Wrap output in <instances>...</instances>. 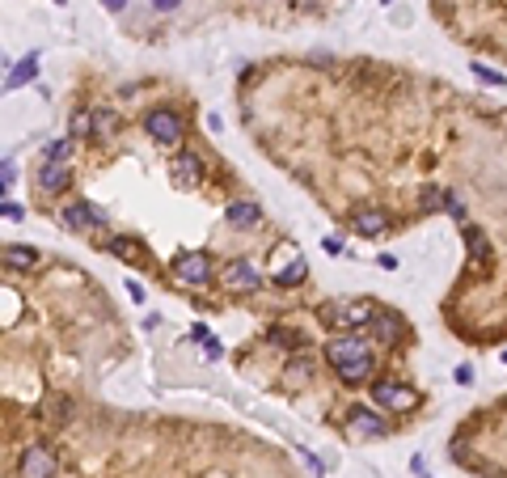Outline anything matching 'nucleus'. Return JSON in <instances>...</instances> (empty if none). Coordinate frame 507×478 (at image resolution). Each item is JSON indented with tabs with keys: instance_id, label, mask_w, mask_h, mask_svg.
<instances>
[{
	"instance_id": "f03ea898",
	"label": "nucleus",
	"mask_w": 507,
	"mask_h": 478,
	"mask_svg": "<svg viewBox=\"0 0 507 478\" xmlns=\"http://www.w3.org/2000/svg\"><path fill=\"white\" fill-rule=\"evenodd\" d=\"M368 356V343L360 339V335H343V339H334V343H326V360L334 364V369H343V364H351V360H364Z\"/></svg>"
},
{
	"instance_id": "4468645a",
	"label": "nucleus",
	"mask_w": 507,
	"mask_h": 478,
	"mask_svg": "<svg viewBox=\"0 0 507 478\" xmlns=\"http://www.w3.org/2000/svg\"><path fill=\"white\" fill-rule=\"evenodd\" d=\"M173 174L186 178V182H195V178L203 174V161H199L195 153H178V157H173Z\"/></svg>"
},
{
	"instance_id": "9b49d317",
	"label": "nucleus",
	"mask_w": 507,
	"mask_h": 478,
	"mask_svg": "<svg viewBox=\"0 0 507 478\" xmlns=\"http://www.w3.org/2000/svg\"><path fill=\"white\" fill-rule=\"evenodd\" d=\"M68 182H72V174H68V165H51V161L42 165V178H38V186H42V191H51V195H59V191H63Z\"/></svg>"
},
{
	"instance_id": "423d86ee",
	"label": "nucleus",
	"mask_w": 507,
	"mask_h": 478,
	"mask_svg": "<svg viewBox=\"0 0 507 478\" xmlns=\"http://www.w3.org/2000/svg\"><path fill=\"white\" fill-rule=\"evenodd\" d=\"M224 284H228V288H237V292H254V288L262 284V275L254 271V263L237 258V263H228V271H224Z\"/></svg>"
},
{
	"instance_id": "f257e3e1",
	"label": "nucleus",
	"mask_w": 507,
	"mask_h": 478,
	"mask_svg": "<svg viewBox=\"0 0 507 478\" xmlns=\"http://www.w3.org/2000/svg\"><path fill=\"white\" fill-rule=\"evenodd\" d=\"M144 131H148L157 144H165V148H169V144H178V140H182V119H178L173 110H152V114L144 119Z\"/></svg>"
},
{
	"instance_id": "a211bd4d",
	"label": "nucleus",
	"mask_w": 507,
	"mask_h": 478,
	"mask_svg": "<svg viewBox=\"0 0 507 478\" xmlns=\"http://www.w3.org/2000/svg\"><path fill=\"white\" fill-rule=\"evenodd\" d=\"M300 280H305V263H300V258H296L292 267H283V271L275 275V284H279V288H292V284H300Z\"/></svg>"
},
{
	"instance_id": "2eb2a0df",
	"label": "nucleus",
	"mask_w": 507,
	"mask_h": 478,
	"mask_svg": "<svg viewBox=\"0 0 507 478\" xmlns=\"http://www.w3.org/2000/svg\"><path fill=\"white\" fill-rule=\"evenodd\" d=\"M372 326H377V335H381L385 343H389V339H402V335H406V322H402L398 313H381Z\"/></svg>"
},
{
	"instance_id": "412c9836",
	"label": "nucleus",
	"mask_w": 507,
	"mask_h": 478,
	"mask_svg": "<svg viewBox=\"0 0 507 478\" xmlns=\"http://www.w3.org/2000/svg\"><path fill=\"white\" fill-rule=\"evenodd\" d=\"M114 127H118V114H114V110H106V106H102V110H97V114H93V131H102V136H106V131H114Z\"/></svg>"
},
{
	"instance_id": "bb28decb",
	"label": "nucleus",
	"mask_w": 507,
	"mask_h": 478,
	"mask_svg": "<svg viewBox=\"0 0 507 478\" xmlns=\"http://www.w3.org/2000/svg\"><path fill=\"white\" fill-rule=\"evenodd\" d=\"M21 216H25V212H21V203H13V199H8V203H4V220H21Z\"/></svg>"
},
{
	"instance_id": "dca6fc26",
	"label": "nucleus",
	"mask_w": 507,
	"mask_h": 478,
	"mask_svg": "<svg viewBox=\"0 0 507 478\" xmlns=\"http://www.w3.org/2000/svg\"><path fill=\"white\" fill-rule=\"evenodd\" d=\"M338 377H343V381H368V377H372V356L343 364V369H338Z\"/></svg>"
},
{
	"instance_id": "c85d7f7f",
	"label": "nucleus",
	"mask_w": 507,
	"mask_h": 478,
	"mask_svg": "<svg viewBox=\"0 0 507 478\" xmlns=\"http://www.w3.org/2000/svg\"><path fill=\"white\" fill-rule=\"evenodd\" d=\"M178 4H182V0H152V8H161V13H173Z\"/></svg>"
},
{
	"instance_id": "cd10ccee",
	"label": "nucleus",
	"mask_w": 507,
	"mask_h": 478,
	"mask_svg": "<svg viewBox=\"0 0 507 478\" xmlns=\"http://www.w3.org/2000/svg\"><path fill=\"white\" fill-rule=\"evenodd\" d=\"M457 381H461V386H470V381H474V369H470V364H461V369H457Z\"/></svg>"
},
{
	"instance_id": "aec40b11",
	"label": "nucleus",
	"mask_w": 507,
	"mask_h": 478,
	"mask_svg": "<svg viewBox=\"0 0 507 478\" xmlns=\"http://www.w3.org/2000/svg\"><path fill=\"white\" fill-rule=\"evenodd\" d=\"M271 343H275V347H300V335H296L292 326H275V330H271Z\"/></svg>"
},
{
	"instance_id": "0eeeda50",
	"label": "nucleus",
	"mask_w": 507,
	"mask_h": 478,
	"mask_svg": "<svg viewBox=\"0 0 507 478\" xmlns=\"http://www.w3.org/2000/svg\"><path fill=\"white\" fill-rule=\"evenodd\" d=\"M326 322H330V326H368V322H377V318H372L368 305H343V309L326 313Z\"/></svg>"
},
{
	"instance_id": "6ab92c4d",
	"label": "nucleus",
	"mask_w": 507,
	"mask_h": 478,
	"mask_svg": "<svg viewBox=\"0 0 507 478\" xmlns=\"http://www.w3.org/2000/svg\"><path fill=\"white\" fill-rule=\"evenodd\" d=\"M72 157V140H55V144H47V161L51 165H63Z\"/></svg>"
},
{
	"instance_id": "1a4fd4ad",
	"label": "nucleus",
	"mask_w": 507,
	"mask_h": 478,
	"mask_svg": "<svg viewBox=\"0 0 507 478\" xmlns=\"http://www.w3.org/2000/svg\"><path fill=\"white\" fill-rule=\"evenodd\" d=\"M63 220H68L72 229H102V225H106V216H102V212H93L89 203H72V208L63 212Z\"/></svg>"
},
{
	"instance_id": "ddd939ff",
	"label": "nucleus",
	"mask_w": 507,
	"mask_h": 478,
	"mask_svg": "<svg viewBox=\"0 0 507 478\" xmlns=\"http://www.w3.org/2000/svg\"><path fill=\"white\" fill-rule=\"evenodd\" d=\"M34 72H38V59L30 55V59H21L17 68H8V76H4V89H21V85H30V80H34Z\"/></svg>"
},
{
	"instance_id": "c756f323",
	"label": "nucleus",
	"mask_w": 507,
	"mask_h": 478,
	"mask_svg": "<svg viewBox=\"0 0 507 478\" xmlns=\"http://www.w3.org/2000/svg\"><path fill=\"white\" fill-rule=\"evenodd\" d=\"M102 4H106L110 13H123V8H127V0H102Z\"/></svg>"
},
{
	"instance_id": "7ed1b4c3",
	"label": "nucleus",
	"mask_w": 507,
	"mask_h": 478,
	"mask_svg": "<svg viewBox=\"0 0 507 478\" xmlns=\"http://www.w3.org/2000/svg\"><path fill=\"white\" fill-rule=\"evenodd\" d=\"M17 470H21V478H55V458H51V449L30 445L17 462Z\"/></svg>"
},
{
	"instance_id": "4be33fe9",
	"label": "nucleus",
	"mask_w": 507,
	"mask_h": 478,
	"mask_svg": "<svg viewBox=\"0 0 507 478\" xmlns=\"http://www.w3.org/2000/svg\"><path fill=\"white\" fill-rule=\"evenodd\" d=\"M89 131H93V119H89L85 110H76V114H72V136H68V140H85Z\"/></svg>"
},
{
	"instance_id": "20e7f679",
	"label": "nucleus",
	"mask_w": 507,
	"mask_h": 478,
	"mask_svg": "<svg viewBox=\"0 0 507 478\" xmlns=\"http://www.w3.org/2000/svg\"><path fill=\"white\" fill-rule=\"evenodd\" d=\"M178 275L186 284H207L212 280V258L203 250H190V254H178Z\"/></svg>"
},
{
	"instance_id": "9d476101",
	"label": "nucleus",
	"mask_w": 507,
	"mask_h": 478,
	"mask_svg": "<svg viewBox=\"0 0 507 478\" xmlns=\"http://www.w3.org/2000/svg\"><path fill=\"white\" fill-rule=\"evenodd\" d=\"M351 428L364 432V436H381V432H385V419H381L377 411H368V407H351Z\"/></svg>"
},
{
	"instance_id": "39448f33",
	"label": "nucleus",
	"mask_w": 507,
	"mask_h": 478,
	"mask_svg": "<svg viewBox=\"0 0 507 478\" xmlns=\"http://www.w3.org/2000/svg\"><path fill=\"white\" fill-rule=\"evenodd\" d=\"M372 398H377L381 407H402V411H410V407L419 402V394H415L410 386H393V381H377V386H372Z\"/></svg>"
},
{
	"instance_id": "a878e982",
	"label": "nucleus",
	"mask_w": 507,
	"mask_h": 478,
	"mask_svg": "<svg viewBox=\"0 0 507 478\" xmlns=\"http://www.w3.org/2000/svg\"><path fill=\"white\" fill-rule=\"evenodd\" d=\"M444 212H448V216H457V220L465 216V208H461V199H444Z\"/></svg>"
},
{
	"instance_id": "5701e85b",
	"label": "nucleus",
	"mask_w": 507,
	"mask_h": 478,
	"mask_svg": "<svg viewBox=\"0 0 507 478\" xmlns=\"http://www.w3.org/2000/svg\"><path fill=\"white\" fill-rule=\"evenodd\" d=\"M110 250H114L118 258H127V263H140V250L131 246V237H114V241H110Z\"/></svg>"
},
{
	"instance_id": "f3484780",
	"label": "nucleus",
	"mask_w": 507,
	"mask_h": 478,
	"mask_svg": "<svg viewBox=\"0 0 507 478\" xmlns=\"http://www.w3.org/2000/svg\"><path fill=\"white\" fill-rule=\"evenodd\" d=\"M38 263V254L34 250H17V246H8L4 250V267H34Z\"/></svg>"
},
{
	"instance_id": "f8f14e48",
	"label": "nucleus",
	"mask_w": 507,
	"mask_h": 478,
	"mask_svg": "<svg viewBox=\"0 0 507 478\" xmlns=\"http://www.w3.org/2000/svg\"><path fill=\"white\" fill-rule=\"evenodd\" d=\"M224 216H228V225H237V229H250V225L258 220V208H254L250 199H237V203H228V208H224Z\"/></svg>"
},
{
	"instance_id": "393cba45",
	"label": "nucleus",
	"mask_w": 507,
	"mask_h": 478,
	"mask_svg": "<svg viewBox=\"0 0 507 478\" xmlns=\"http://www.w3.org/2000/svg\"><path fill=\"white\" fill-rule=\"evenodd\" d=\"M436 203H444V195H440V186H427V191H423V208L432 212Z\"/></svg>"
},
{
	"instance_id": "6e6552de",
	"label": "nucleus",
	"mask_w": 507,
	"mask_h": 478,
	"mask_svg": "<svg viewBox=\"0 0 507 478\" xmlns=\"http://www.w3.org/2000/svg\"><path fill=\"white\" fill-rule=\"evenodd\" d=\"M385 229H389V216H385L381 208H360V212H355V233L377 237V233H385Z\"/></svg>"
},
{
	"instance_id": "b1692460",
	"label": "nucleus",
	"mask_w": 507,
	"mask_h": 478,
	"mask_svg": "<svg viewBox=\"0 0 507 478\" xmlns=\"http://www.w3.org/2000/svg\"><path fill=\"white\" fill-rule=\"evenodd\" d=\"M313 373V360H288V377H296V381H305Z\"/></svg>"
}]
</instances>
